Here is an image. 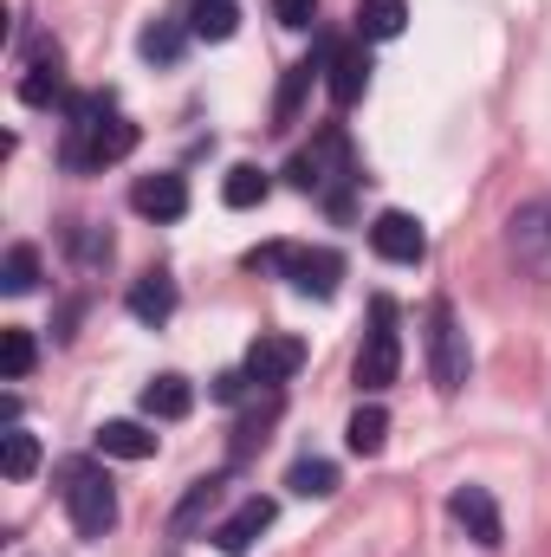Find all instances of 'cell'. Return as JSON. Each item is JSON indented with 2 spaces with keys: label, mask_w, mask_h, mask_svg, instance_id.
Masks as SVG:
<instances>
[{
  "label": "cell",
  "mask_w": 551,
  "mask_h": 557,
  "mask_svg": "<svg viewBox=\"0 0 551 557\" xmlns=\"http://www.w3.org/2000/svg\"><path fill=\"white\" fill-rule=\"evenodd\" d=\"M91 441H98V454H111V460H149V454H156V434H149L143 421H105Z\"/></svg>",
  "instance_id": "obj_17"
},
{
  "label": "cell",
  "mask_w": 551,
  "mask_h": 557,
  "mask_svg": "<svg viewBox=\"0 0 551 557\" xmlns=\"http://www.w3.org/2000/svg\"><path fill=\"white\" fill-rule=\"evenodd\" d=\"M409 26V0H357V39H396Z\"/></svg>",
  "instance_id": "obj_21"
},
{
  "label": "cell",
  "mask_w": 551,
  "mask_h": 557,
  "mask_svg": "<svg viewBox=\"0 0 551 557\" xmlns=\"http://www.w3.org/2000/svg\"><path fill=\"white\" fill-rule=\"evenodd\" d=\"M370 39H338V46H325V91H331V104L338 111H351L364 91H370Z\"/></svg>",
  "instance_id": "obj_6"
},
{
  "label": "cell",
  "mask_w": 551,
  "mask_h": 557,
  "mask_svg": "<svg viewBox=\"0 0 551 557\" xmlns=\"http://www.w3.org/2000/svg\"><path fill=\"white\" fill-rule=\"evenodd\" d=\"M325 72V59H298L292 72H285V85H279V104H273V117H279V131L298 117V104H305V91H311V78Z\"/></svg>",
  "instance_id": "obj_28"
},
{
  "label": "cell",
  "mask_w": 551,
  "mask_h": 557,
  "mask_svg": "<svg viewBox=\"0 0 551 557\" xmlns=\"http://www.w3.org/2000/svg\"><path fill=\"white\" fill-rule=\"evenodd\" d=\"M182 46H188V26H175V20H149L143 39H137V52L149 59V65H175Z\"/></svg>",
  "instance_id": "obj_26"
},
{
  "label": "cell",
  "mask_w": 551,
  "mask_h": 557,
  "mask_svg": "<svg viewBox=\"0 0 551 557\" xmlns=\"http://www.w3.org/2000/svg\"><path fill=\"white\" fill-rule=\"evenodd\" d=\"M285 182L298 188V195H331V182H364L357 169H351V137H344V124H325L311 149H298L292 162H285Z\"/></svg>",
  "instance_id": "obj_2"
},
{
  "label": "cell",
  "mask_w": 551,
  "mask_h": 557,
  "mask_svg": "<svg viewBox=\"0 0 551 557\" xmlns=\"http://www.w3.org/2000/svg\"><path fill=\"white\" fill-rule=\"evenodd\" d=\"M221 486H228L221 473H208V480H195V486L182 493V506H175V519H169V532H175V539H182V532H195V525L208 519V506L221 499Z\"/></svg>",
  "instance_id": "obj_24"
},
{
  "label": "cell",
  "mask_w": 551,
  "mask_h": 557,
  "mask_svg": "<svg viewBox=\"0 0 551 557\" xmlns=\"http://www.w3.org/2000/svg\"><path fill=\"white\" fill-rule=\"evenodd\" d=\"M344 441H351L357 460H377L383 441H390V416H383V403H364V409L351 416V428H344Z\"/></svg>",
  "instance_id": "obj_20"
},
{
  "label": "cell",
  "mask_w": 551,
  "mask_h": 557,
  "mask_svg": "<svg viewBox=\"0 0 551 557\" xmlns=\"http://www.w3.org/2000/svg\"><path fill=\"white\" fill-rule=\"evenodd\" d=\"M59 98H65V65H59V52H46V59L26 65V78H20V104L46 111V104H59Z\"/></svg>",
  "instance_id": "obj_16"
},
{
  "label": "cell",
  "mask_w": 551,
  "mask_h": 557,
  "mask_svg": "<svg viewBox=\"0 0 551 557\" xmlns=\"http://www.w3.org/2000/svg\"><path fill=\"white\" fill-rule=\"evenodd\" d=\"M506 247H513L526 267H551V201H526V208L506 221Z\"/></svg>",
  "instance_id": "obj_13"
},
{
  "label": "cell",
  "mask_w": 551,
  "mask_h": 557,
  "mask_svg": "<svg viewBox=\"0 0 551 557\" xmlns=\"http://www.w3.org/2000/svg\"><path fill=\"white\" fill-rule=\"evenodd\" d=\"M247 383H254L247 370H221V376L208 383V396H215V403H241V396H247Z\"/></svg>",
  "instance_id": "obj_31"
},
{
  "label": "cell",
  "mask_w": 551,
  "mask_h": 557,
  "mask_svg": "<svg viewBox=\"0 0 551 557\" xmlns=\"http://www.w3.org/2000/svg\"><path fill=\"white\" fill-rule=\"evenodd\" d=\"M467 370H474V357H467V331H461L454 305L434 298V305H428V383H434L441 396H461V389H467Z\"/></svg>",
  "instance_id": "obj_3"
},
{
  "label": "cell",
  "mask_w": 551,
  "mask_h": 557,
  "mask_svg": "<svg viewBox=\"0 0 551 557\" xmlns=\"http://www.w3.org/2000/svg\"><path fill=\"white\" fill-rule=\"evenodd\" d=\"M285 278L298 298H338V278H344V260L331 247H292L285 253Z\"/></svg>",
  "instance_id": "obj_11"
},
{
  "label": "cell",
  "mask_w": 551,
  "mask_h": 557,
  "mask_svg": "<svg viewBox=\"0 0 551 557\" xmlns=\"http://www.w3.org/2000/svg\"><path fill=\"white\" fill-rule=\"evenodd\" d=\"M370 247H377V260H390V267H421V253H428V227L403 214V208H383L377 221H370Z\"/></svg>",
  "instance_id": "obj_8"
},
{
  "label": "cell",
  "mask_w": 551,
  "mask_h": 557,
  "mask_svg": "<svg viewBox=\"0 0 551 557\" xmlns=\"http://www.w3.org/2000/svg\"><path fill=\"white\" fill-rule=\"evenodd\" d=\"M260 389H279V383H292L298 370H305V337H292V331H260L254 344H247V363H241Z\"/></svg>",
  "instance_id": "obj_7"
},
{
  "label": "cell",
  "mask_w": 551,
  "mask_h": 557,
  "mask_svg": "<svg viewBox=\"0 0 551 557\" xmlns=\"http://www.w3.org/2000/svg\"><path fill=\"white\" fill-rule=\"evenodd\" d=\"M188 409H195V383H188V376L162 370V376H149V383H143V416H149V421H182Z\"/></svg>",
  "instance_id": "obj_14"
},
{
  "label": "cell",
  "mask_w": 551,
  "mask_h": 557,
  "mask_svg": "<svg viewBox=\"0 0 551 557\" xmlns=\"http://www.w3.org/2000/svg\"><path fill=\"white\" fill-rule=\"evenodd\" d=\"M131 208H137L143 221H182V214H188V182H182V175H169V169L137 175Z\"/></svg>",
  "instance_id": "obj_12"
},
{
  "label": "cell",
  "mask_w": 551,
  "mask_h": 557,
  "mask_svg": "<svg viewBox=\"0 0 551 557\" xmlns=\"http://www.w3.org/2000/svg\"><path fill=\"white\" fill-rule=\"evenodd\" d=\"M59 493H65V519H72V532L78 539H105L111 525H118V486L105 480V467H91V460H65L59 467Z\"/></svg>",
  "instance_id": "obj_1"
},
{
  "label": "cell",
  "mask_w": 551,
  "mask_h": 557,
  "mask_svg": "<svg viewBox=\"0 0 551 557\" xmlns=\"http://www.w3.org/2000/svg\"><path fill=\"white\" fill-rule=\"evenodd\" d=\"M131 149H137V124H131V117H105V124H91V131H72L59 156H65V169H78V175H85V169L124 162Z\"/></svg>",
  "instance_id": "obj_5"
},
{
  "label": "cell",
  "mask_w": 551,
  "mask_h": 557,
  "mask_svg": "<svg viewBox=\"0 0 551 557\" xmlns=\"http://www.w3.org/2000/svg\"><path fill=\"white\" fill-rule=\"evenodd\" d=\"M33 285H39V253L20 240V247H7V260H0V292H7V298H26Z\"/></svg>",
  "instance_id": "obj_29"
},
{
  "label": "cell",
  "mask_w": 551,
  "mask_h": 557,
  "mask_svg": "<svg viewBox=\"0 0 551 557\" xmlns=\"http://www.w3.org/2000/svg\"><path fill=\"white\" fill-rule=\"evenodd\" d=\"M285 486H292L298 499H331V493H338V467H331V460H318V454H305V460H292Z\"/></svg>",
  "instance_id": "obj_23"
},
{
  "label": "cell",
  "mask_w": 551,
  "mask_h": 557,
  "mask_svg": "<svg viewBox=\"0 0 551 557\" xmlns=\"http://www.w3.org/2000/svg\"><path fill=\"white\" fill-rule=\"evenodd\" d=\"M273 20L292 26V33H305V26L318 20V0H273Z\"/></svg>",
  "instance_id": "obj_30"
},
{
  "label": "cell",
  "mask_w": 551,
  "mask_h": 557,
  "mask_svg": "<svg viewBox=\"0 0 551 557\" xmlns=\"http://www.w3.org/2000/svg\"><path fill=\"white\" fill-rule=\"evenodd\" d=\"M188 33H195V39H234V33H241L234 0H195V7H188Z\"/></svg>",
  "instance_id": "obj_25"
},
{
  "label": "cell",
  "mask_w": 551,
  "mask_h": 557,
  "mask_svg": "<svg viewBox=\"0 0 551 557\" xmlns=\"http://www.w3.org/2000/svg\"><path fill=\"white\" fill-rule=\"evenodd\" d=\"M273 421H279V389H267V396H260V409H247V416H241L234 441H228V460L241 467L254 447H267V428H273Z\"/></svg>",
  "instance_id": "obj_18"
},
{
  "label": "cell",
  "mask_w": 551,
  "mask_h": 557,
  "mask_svg": "<svg viewBox=\"0 0 551 557\" xmlns=\"http://www.w3.org/2000/svg\"><path fill=\"white\" fill-rule=\"evenodd\" d=\"M351 376H357L364 396H383V389L403 376V337H396V305H390V298H370V337H364Z\"/></svg>",
  "instance_id": "obj_4"
},
{
  "label": "cell",
  "mask_w": 551,
  "mask_h": 557,
  "mask_svg": "<svg viewBox=\"0 0 551 557\" xmlns=\"http://www.w3.org/2000/svg\"><path fill=\"white\" fill-rule=\"evenodd\" d=\"M448 512H454V525H461L480 552H500V545H506V525H500V506H493L487 486H454V493H448Z\"/></svg>",
  "instance_id": "obj_9"
},
{
  "label": "cell",
  "mask_w": 551,
  "mask_h": 557,
  "mask_svg": "<svg viewBox=\"0 0 551 557\" xmlns=\"http://www.w3.org/2000/svg\"><path fill=\"white\" fill-rule=\"evenodd\" d=\"M124 305H131L137 324H169V318H175V278L169 273H143L137 285H131Z\"/></svg>",
  "instance_id": "obj_15"
},
{
  "label": "cell",
  "mask_w": 551,
  "mask_h": 557,
  "mask_svg": "<svg viewBox=\"0 0 551 557\" xmlns=\"http://www.w3.org/2000/svg\"><path fill=\"white\" fill-rule=\"evenodd\" d=\"M33 363H39L33 331H26V324H7V331H0V376H7V383H26Z\"/></svg>",
  "instance_id": "obj_22"
},
{
  "label": "cell",
  "mask_w": 551,
  "mask_h": 557,
  "mask_svg": "<svg viewBox=\"0 0 551 557\" xmlns=\"http://www.w3.org/2000/svg\"><path fill=\"white\" fill-rule=\"evenodd\" d=\"M0 473H7V480H33V473H39V441H33L26 428H7V434H0Z\"/></svg>",
  "instance_id": "obj_27"
},
{
  "label": "cell",
  "mask_w": 551,
  "mask_h": 557,
  "mask_svg": "<svg viewBox=\"0 0 551 557\" xmlns=\"http://www.w3.org/2000/svg\"><path fill=\"white\" fill-rule=\"evenodd\" d=\"M273 519H279L273 499H267V493H247V499H241V506H234V512L215 525V545H221L228 557H247L260 532H273Z\"/></svg>",
  "instance_id": "obj_10"
},
{
  "label": "cell",
  "mask_w": 551,
  "mask_h": 557,
  "mask_svg": "<svg viewBox=\"0 0 551 557\" xmlns=\"http://www.w3.org/2000/svg\"><path fill=\"white\" fill-rule=\"evenodd\" d=\"M267 195H273V175L254 169V162H234V169L221 175V201H228V208H260Z\"/></svg>",
  "instance_id": "obj_19"
}]
</instances>
